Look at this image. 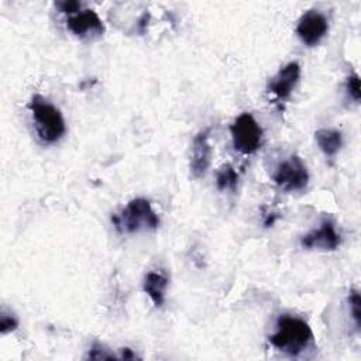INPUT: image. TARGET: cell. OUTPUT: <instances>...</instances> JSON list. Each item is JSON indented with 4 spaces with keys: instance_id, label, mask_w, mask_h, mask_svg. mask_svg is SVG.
<instances>
[{
    "instance_id": "11",
    "label": "cell",
    "mask_w": 361,
    "mask_h": 361,
    "mask_svg": "<svg viewBox=\"0 0 361 361\" xmlns=\"http://www.w3.org/2000/svg\"><path fill=\"white\" fill-rule=\"evenodd\" d=\"M168 283H169V279L162 272L152 271V272H148L144 278L142 289L149 296V299L152 300V303L157 307L162 306V303H164L165 290L168 288Z\"/></svg>"
},
{
    "instance_id": "14",
    "label": "cell",
    "mask_w": 361,
    "mask_h": 361,
    "mask_svg": "<svg viewBox=\"0 0 361 361\" xmlns=\"http://www.w3.org/2000/svg\"><path fill=\"white\" fill-rule=\"evenodd\" d=\"M348 303H350V312L355 322V326H357V329H360L361 327V298H360L358 290L354 289L350 292Z\"/></svg>"
},
{
    "instance_id": "9",
    "label": "cell",
    "mask_w": 361,
    "mask_h": 361,
    "mask_svg": "<svg viewBox=\"0 0 361 361\" xmlns=\"http://www.w3.org/2000/svg\"><path fill=\"white\" fill-rule=\"evenodd\" d=\"M300 78V65L289 62L272 78L268 90L279 100H286L296 87Z\"/></svg>"
},
{
    "instance_id": "4",
    "label": "cell",
    "mask_w": 361,
    "mask_h": 361,
    "mask_svg": "<svg viewBox=\"0 0 361 361\" xmlns=\"http://www.w3.org/2000/svg\"><path fill=\"white\" fill-rule=\"evenodd\" d=\"M234 149L251 155L261 148L264 131L258 121L250 113H241L230 126Z\"/></svg>"
},
{
    "instance_id": "5",
    "label": "cell",
    "mask_w": 361,
    "mask_h": 361,
    "mask_svg": "<svg viewBox=\"0 0 361 361\" xmlns=\"http://www.w3.org/2000/svg\"><path fill=\"white\" fill-rule=\"evenodd\" d=\"M274 182L286 192L303 190L309 183V172L300 157L290 155L274 173Z\"/></svg>"
},
{
    "instance_id": "12",
    "label": "cell",
    "mask_w": 361,
    "mask_h": 361,
    "mask_svg": "<svg viewBox=\"0 0 361 361\" xmlns=\"http://www.w3.org/2000/svg\"><path fill=\"white\" fill-rule=\"evenodd\" d=\"M316 142L326 157H334L343 145V134L333 128H320L314 133Z\"/></svg>"
},
{
    "instance_id": "18",
    "label": "cell",
    "mask_w": 361,
    "mask_h": 361,
    "mask_svg": "<svg viewBox=\"0 0 361 361\" xmlns=\"http://www.w3.org/2000/svg\"><path fill=\"white\" fill-rule=\"evenodd\" d=\"M56 7L66 14H75L78 11H80V3L79 1H58Z\"/></svg>"
},
{
    "instance_id": "19",
    "label": "cell",
    "mask_w": 361,
    "mask_h": 361,
    "mask_svg": "<svg viewBox=\"0 0 361 361\" xmlns=\"http://www.w3.org/2000/svg\"><path fill=\"white\" fill-rule=\"evenodd\" d=\"M121 358H124V360H134L137 357H135V354L130 348H121Z\"/></svg>"
},
{
    "instance_id": "17",
    "label": "cell",
    "mask_w": 361,
    "mask_h": 361,
    "mask_svg": "<svg viewBox=\"0 0 361 361\" xmlns=\"http://www.w3.org/2000/svg\"><path fill=\"white\" fill-rule=\"evenodd\" d=\"M87 358H90V360H111V358H116V355L113 353H110L109 350H106L104 345L96 343L92 347V350L89 351Z\"/></svg>"
},
{
    "instance_id": "7",
    "label": "cell",
    "mask_w": 361,
    "mask_h": 361,
    "mask_svg": "<svg viewBox=\"0 0 361 361\" xmlns=\"http://www.w3.org/2000/svg\"><path fill=\"white\" fill-rule=\"evenodd\" d=\"M68 30L79 38H97L103 35L104 25L94 10L85 8L68 17Z\"/></svg>"
},
{
    "instance_id": "10",
    "label": "cell",
    "mask_w": 361,
    "mask_h": 361,
    "mask_svg": "<svg viewBox=\"0 0 361 361\" xmlns=\"http://www.w3.org/2000/svg\"><path fill=\"white\" fill-rule=\"evenodd\" d=\"M212 162V145L209 142V130L199 131L192 142L190 172L193 178H202Z\"/></svg>"
},
{
    "instance_id": "6",
    "label": "cell",
    "mask_w": 361,
    "mask_h": 361,
    "mask_svg": "<svg viewBox=\"0 0 361 361\" xmlns=\"http://www.w3.org/2000/svg\"><path fill=\"white\" fill-rule=\"evenodd\" d=\"M329 30L327 18L317 10L306 11L296 25V34L303 44L309 47L317 45Z\"/></svg>"
},
{
    "instance_id": "3",
    "label": "cell",
    "mask_w": 361,
    "mask_h": 361,
    "mask_svg": "<svg viewBox=\"0 0 361 361\" xmlns=\"http://www.w3.org/2000/svg\"><path fill=\"white\" fill-rule=\"evenodd\" d=\"M111 221L120 233L155 230L159 226L158 214L154 212L149 200L142 197L130 200L120 214L111 217Z\"/></svg>"
},
{
    "instance_id": "13",
    "label": "cell",
    "mask_w": 361,
    "mask_h": 361,
    "mask_svg": "<svg viewBox=\"0 0 361 361\" xmlns=\"http://www.w3.org/2000/svg\"><path fill=\"white\" fill-rule=\"evenodd\" d=\"M238 183V173L230 164L223 165L216 175V186L219 190H235Z\"/></svg>"
},
{
    "instance_id": "15",
    "label": "cell",
    "mask_w": 361,
    "mask_h": 361,
    "mask_svg": "<svg viewBox=\"0 0 361 361\" xmlns=\"http://www.w3.org/2000/svg\"><path fill=\"white\" fill-rule=\"evenodd\" d=\"M345 89H347V93H348L355 102H360V99H361V90H360V78H358L357 73H353L351 76L347 78Z\"/></svg>"
},
{
    "instance_id": "1",
    "label": "cell",
    "mask_w": 361,
    "mask_h": 361,
    "mask_svg": "<svg viewBox=\"0 0 361 361\" xmlns=\"http://www.w3.org/2000/svg\"><path fill=\"white\" fill-rule=\"evenodd\" d=\"M268 340L279 351L289 355H299L312 344L313 331L303 319L281 314L276 322V331Z\"/></svg>"
},
{
    "instance_id": "8",
    "label": "cell",
    "mask_w": 361,
    "mask_h": 361,
    "mask_svg": "<svg viewBox=\"0 0 361 361\" xmlns=\"http://www.w3.org/2000/svg\"><path fill=\"white\" fill-rule=\"evenodd\" d=\"M341 243V235L337 233L336 226L331 221H324L316 230L305 234L300 240V244L306 250H322L333 251Z\"/></svg>"
},
{
    "instance_id": "16",
    "label": "cell",
    "mask_w": 361,
    "mask_h": 361,
    "mask_svg": "<svg viewBox=\"0 0 361 361\" xmlns=\"http://www.w3.org/2000/svg\"><path fill=\"white\" fill-rule=\"evenodd\" d=\"M18 327V320L13 316V314H7V313H1L0 317V331L1 334H7L14 331Z\"/></svg>"
},
{
    "instance_id": "2",
    "label": "cell",
    "mask_w": 361,
    "mask_h": 361,
    "mask_svg": "<svg viewBox=\"0 0 361 361\" xmlns=\"http://www.w3.org/2000/svg\"><path fill=\"white\" fill-rule=\"evenodd\" d=\"M28 109L32 116L35 131L44 142L54 144L63 137L66 131L65 120L59 109L51 102L41 94H34L28 103Z\"/></svg>"
}]
</instances>
